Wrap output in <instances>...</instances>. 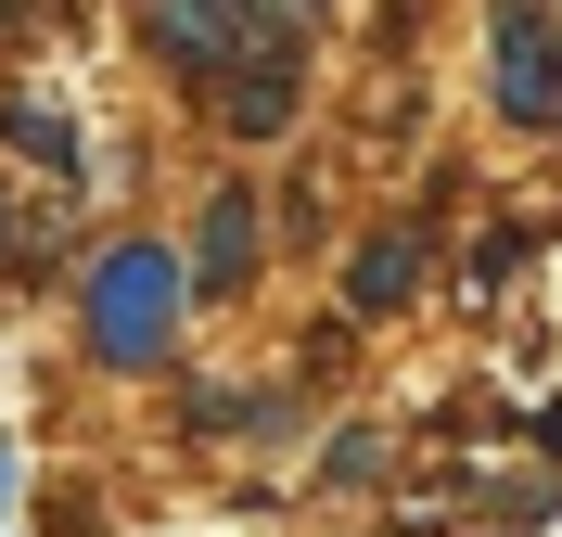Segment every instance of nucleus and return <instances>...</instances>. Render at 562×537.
Here are the masks:
<instances>
[{"instance_id":"1","label":"nucleus","mask_w":562,"mask_h":537,"mask_svg":"<svg viewBox=\"0 0 562 537\" xmlns=\"http://www.w3.org/2000/svg\"><path fill=\"white\" fill-rule=\"evenodd\" d=\"M179 294H192V269H179L167 244H115L90 282H77V321H90V358H115V371H154L179 333Z\"/></svg>"},{"instance_id":"2","label":"nucleus","mask_w":562,"mask_h":537,"mask_svg":"<svg viewBox=\"0 0 562 537\" xmlns=\"http://www.w3.org/2000/svg\"><path fill=\"white\" fill-rule=\"evenodd\" d=\"M498 103L525 115H562V38H550V13L537 0H498Z\"/></svg>"},{"instance_id":"3","label":"nucleus","mask_w":562,"mask_h":537,"mask_svg":"<svg viewBox=\"0 0 562 537\" xmlns=\"http://www.w3.org/2000/svg\"><path fill=\"white\" fill-rule=\"evenodd\" d=\"M154 52H167V65H244L256 38H244V0H154Z\"/></svg>"},{"instance_id":"4","label":"nucleus","mask_w":562,"mask_h":537,"mask_svg":"<svg viewBox=\"0 0 562 537\" xmlns=\"http://www.w3.org/2000/svg\"><path fill=\"white\" fill-rule=\"evenodd\" d=\"M244 269H256V192H217V205H205V244H192V282L231 294Z\"/></svg>"},{"instance_id":"5","label":"nucleus","mask_w":562,"mask_h":537,"mask_svg":"<svg viewBox=\"0 0 562 537\" xmlns=\"http://www.w3.org/2000/svg\"><path fill=\"white\" fill-rule=\"evenodd\" d=\"M231 77H244V90H231V128H244V142L294 115V52H269V38H256V52H244Z\"/></svg>"},{"instance_id":"6","label":"nucleus","mask_w":562,"mask_h":537,"mask_svg":"<svg viewBox=\"0 0 562 537\" xmlns=\"http://www.w3.org/2000/svg\"><path fill=\"white\" fill-rule=\"evenodd\" d=\"M409 269H422L409 231H371V244L346 256V307H396V294H409Z\"/></svg>"},{"instance_id":"7","label":"nucleus","mask_w":562,"mask_h":537,"mask_svg":"<svg viewBox=\"0 0 562 537\" xmlns=\"http://www.w3.org/2000/svg\"><path fill=\"white\" fill-rule=\"evenodd\" d=\"M0 128H13V142H26L38 167H65V179H77V128H65L52 103H26V90H0Z\"/></svg>"},{"instance_id":"8","label":"nucleus","mask_w":562,"mask_h":537,"mask_svg":"<svg viewBox=\"0 0 562 537\" xmlns=\"http://www.w3.org/2000/svg\"><path fill=\"white\" fill-rule=\"evenodd\" d=\"M0 500H13V448H0Z\"/></svg>"}]
</instances>
